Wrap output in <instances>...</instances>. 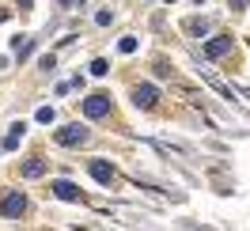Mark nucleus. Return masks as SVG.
I'll return each mask as SVG.
<instances>
[{"mask_svg":"<svg viewBox=\"0 0 250 231\" xmlns=\"http://www.w3.org/2000/svg\"><path fill=\"white\" fill-rule=\"evenodd\" d=\"M91 178H95V182H103V186H110V182H114V167L103 163V159H95V163H91Z\"/></svg>","mask_w":250,"mask_h":231,"instance_id":"6","label":"nucleus"},{"mask_svg":"<svg viewBox=\"0 0 250 231\" xmlns=\"http://www.w3.org/2000/svg\"><path fill=\"white\" fill-rule=\"evenodd\" d=\"M106 68H110L106 61H91V76H106Z\"/></svg>","mask_w":250,"mask_h":231,"instance_id":"11","label":"nucleus"},{"mask_svg":"<svg viewBox=\"0 0 250 231\" xmlns=\"http://www.w3.org/2000/svg\"><path fill=\"white\" fill-rule=\"evenodd\" d=\"M19 140H23V122H19L16 129H12V133H8V140H4V148H16Z\"/></svg>","mask_w":250,"mask_h":231,"instance_id":"9","label":"nucleus"},{"mask_svg":"<svg viewBox=\"0 0 250 231\" xmlns=\"http://www.w3.org/2000/svg\"><path fill=\"white\" fill-rule=\"evenodd\" d=\"M156 87H152V84H141V87H137V91H133V103H137V106H156Z\"/></svg>","mask_w":250,"mask_h":231,"instance_id":"5","label":"nucleus"},{"mask_svg":"<svg viewBox=\"0 0 250 231\" xmlns=\"http://www.w3.org/2000/svg\"><path fill=\"white\" fill-rule=\"evenodd\" d=\"M118 49H122V53H133V49H137V38H122V42H118Z\"/></svg>","mask_w":250,"mask_h":231,"instance_id":"10","label":"nucleus"},{"mask_svg":"<svg viewBox=\"0 0 250 231\" xmlns=\"http://www.w3.org/2000/svg\"><path fill=\"white\" fill-rule=\"evenodd\" d=\"M87 140V129L83 125H64V129H57V144H83Z\"/></svg>","mask_w":250,"mask_h":231,"instance_id":"2","label":"nucleus"},{"mask_svg":"<svg viewBox=\"0 0 250 231\" xmlns=\"http://www.w3.org/2000/svg\"><path fill=\"white\" fill-rule=\"evenodd\" d=\"M231 49V38H212L208 46H205V57H224Z\"/></svg>","mask_w":250,"mask_h":231,"instance_id":"7","label":"nucleus"},{"mask_svg":"<svg viewBox=\"0 0 250 231\" xmlns=\"http://www.w3.org/2000/svg\"><path fill=\"white\" fill-rule=\"evenodd\" d=\"M38 122H46V125H49V122H53V110L42 106V110H38Z\"/></svg>","mask_w":250,"mask_h":231,"instance_id":"12","label":"nucleus"},{"mask_svg":"<svg viewBox=\"0 0 250 231\" xmlns=\"http://www.w3.org/2000/svg\"><path fill=\"white\" fill-rule=\"evenodd\" d=\"M53 193L61 201H80V186H72L68 178H57V182H53Z\"/></svg>","mask_w":250,"mask_h":231,"instance_id":"4","label":"nucleus"},{"mask_svg":"<svg viewBox=\"0 0 250 231\" xmlns=\"http://www.w3.org/2000/svg\"><path fill=\"white\" fill-rule=\"evenodd\" d=\"M83 114H87V118L110 114V95H87V99H83Z\"/></svg>","mask_w":250,"mask_h":231,"instance_id":"1","label":"nucleus"},{"mask_svg":"<svg viewBox=\"0 0 250 231\" xmlns=\"http://www.w3.org/2000/svg\"><path fill=\"white\" fill-rule=\"evenodd\" d=\"M61 8H80V0H61Z\"/></svg>","mask_w":250,"mask_h":231,"instance_id":"13","label":"nucleus"},{"mask_svg":"<svg viewBox=\"0 0 250 231\" xmlns=\"http://www.w3.org/2000/svg\"><path fill=\"white\" fill-rule=\"evenodd\" d=\"M23 209H27V197H23V193H8V197L0 201V212L4 216H19Z\"/></svg>","mask_w":250,"mask_h":231,"instance_id":"3","label":"nucleus"},{"mask_svg":"<svg viewBox=\"0 0 250 231\" xmlns=\"http://www.w3.org/2000/svg\"><path fill=\"white\" fill-rule=\"evenodd\" d=\"M42 170H46V159H27L23 163V178H38Z\"/></svg>","mask_w":250,"mask_h":231,"instance_id":"8","label":"nucleus"}]
</instances>
